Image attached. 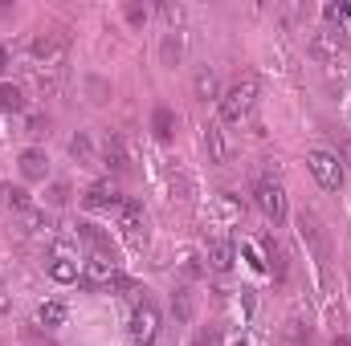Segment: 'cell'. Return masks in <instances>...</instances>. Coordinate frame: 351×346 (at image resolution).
Returning <instances> with one entry per match:
<instances>
[{
  "instance_id": "6da1fadb",
  "label": "cell",
  "mask_w": 351,
  "mask_h": 346,
  "mask_svg": "<svg viewBox=\"0 0 351 346\" xmlns=\"http://www.w3.org/2000/svg\"><path fill=\"white\" fill-rule=\"evenodd\" d=\"M258 78L254 74H245L241 82H233V86L225 90V98H221V122H229V127H241L250 114H254V106H258Z\"/></svg>"
},
{
  "instance_id": "7a4b0ae2",
  "label": "cell",
  "mask_w": 351,
  "mask_h": 346,
  "mask_svg": "<svg viewBox=\"0 0 351 346\" xmlns=\"http://www.w3.org/2000/svg\"><path fill=\"white\" fill-rule=\"evenodd\" d=\"M82 289H131V281L119 273V257L114 253H90L82 261Z\"/></svg>"
},
{
  "instance_id": "3957f363",
  "label": "cell",
  "mask_w": 351,
  "mask_h": 346,
  "mask_svg": "<svg viewBox=\"0 0 351 346\" xmlns=\"http://www.w3.org/2000/svg\"><path fill=\"white\" fill-rule=\"evenodd\" d=\"M127 338L135 346H152L160 338V310L152 297H139L135 310H131V322H127Z\"/></svg>"
},
{
  "instance_id": "277c9868",
  "label": "cell",
  "mask_w": 351,
  "mask_h": 346,
  "mask_svg": "<svg viewBox=\"0 0 351 346\" xmlns=\"http://www.w3.org/2000/svg\"><path fill=\"white\" fill-rule=\"evenodd\" d=\"M254 204H258V212H262L265 220L278 228L282 220H286V187H282V179H258V187H254Z\"/></svg>"
},
{
  "instance_id": "5b68a950",
  "label": "cell",
  "mask_w": 351,
  "mask_h": 346,
  "mask_svg": "<svg viewBox=\"0 0 351 346\" xmlns=\"http://www.w3.org/2000/svg\"><path fill=\"white\" fill-rule=\"evenodd\" d=\"M45 273L58 281V285H74L82 277V265H78V253L70 241H53V253L45 261Z\"/></svg>"
},
{
  "instance_id": "8992f818",
  "label": "cell",
  "mask_w": 351,
  "mask_h": 346,
  "mask_svg": "<svg viewBox=\"0 0 351 346\" xmlns=\"http://www.w3.org/2000/svg\"><path fill=\"white\" fill-rule=\"evenodd\" d=\"M114 216H119V228H123L127 245H131V249H147L152 232H147V216H143V204H135V200H123V208H119Z\"/></svg>"
},
{
  "instance_id": "52a82bcc",
  "label": "cell",
  "mask_w": 351,
  "mask_h": 346,
  "mask_svg": "<svg viewBox=\"0 0 351 346\" xmlns=\"http://www.w3.org/2000/svg\"><path fill=\"white\" fill-rule=\"evenodd\" d=\"M306 168H311L315 183L323 191H339L343 187V163H339V155H331V151H306Z\"/></svg>"
},
{
  "instance_id": "ba28073f",
  "label": "cell",
  "mask_w": 351,
  "mask_h": 346,
  "mask_svg": "<svg viewBox=\"0 0 351 346\" xmlns=\"http://www.w3.org/2000/svg\"><path fill=\"white\" fill-rule=\"evenodd\" d=\"M29 57L45 70H62V57H66V37L62 33H37L33 45H29Z\"/></svg>"
},
{
  "instance_id": "9c48e42d",
  "label": "cell",
  "mask_w": 351,
  "mask_h": 346,
  "mask_svg": "<svg viewBox=\"0 0 351 346\" xmlns=\"http://www.w3.org/2000/svg\"><path fill=\"white\" fill-rule=\"evenodd\" d=\"M298 232H302V241L315 249L319 269H327V261H331V245H327V237H323V228H319V220H315L311 212H302V216H298Z\"/></svg>"
},
{
  "instance_id": "30bf717a",
  "label": "cell",
  "mask_w": 351,
  "mask_h": 346,
  "mask_svg": "<svg viewBox=\"0 0 351 346\" xmlns=\"http://www.w3.org/2000/svg\"><path fill=\"white\" fill-rule=\"evenodd\" d=\"M102 163L110 168L114 175H127L131 172V151H127V139L123 135H106V143H102Z\"/></svg>"
},
{
  "instance_id": "8fae6325",
  "label": "cell",
  "mask_w": 351,
  "mask_h": 346,
  "mask_svg": "<svg viewBox=\"0 0 351 346\" xmlns=\"http://www.w3.org/2000/svg\"><path fill=\"white\" fill-rule=\"evenodd\" d=\"M348 49H351V33H343V29H339V33L331 29V33H315V37H311V53H315V57H339V53H348Z\"/></svg>"
},
{
  "instance_id": "7c38bea8",
  "label": "cell",
  "mask_w": 351,
  "mask_h": 346,
  "mask_svg": "<svg viewBox=\"0 0 351 346\" xmlns=\"http://www.w3.org/2000/svg\"><path fill=\"white\" fill-rule=\"evenodd\" d=\"M200 143H204V155H208V163H229V139H225V127L221 122H208L204 127V135H200Z\"/></svg>"
},
{
  "instance_id": "4fadbf2b",
  "label": "cell",
  "mask_w": 351,
  "mask_h": 346,
  "mask_svg": "<svg viewBox=\"0 0 351 346\" xmlns=\"http://www.w3.org/2000/svg\"><path fill=\"white\" fill-rule=\"evenodd\" d=\"M16 168H21V175H25L29 183H45V175H49V155H45L41 147H25L21 159H16Z\"/></svg>"
},
{
  "instance_id": "5bb4252c",
  "label": "cell",
  "mask_w": 351,
  "mask_h": 346,
  "mask_svg": "<svg viewBox=\"0 0 351 346\" xmlns=\"http://www.w3.org/2000/svg\"><path fill=\"white\" fill-rule=\"evenodd\" d=\"M82 204H86V208H106V212H119V208H123V196H119V187H114L110 179H98L86 196H82Z\"/></svg>"
},
{
  "instance_id": "9a60e30c",
  "label": "cell",
  "mask_w": 351,
  "mask_h": 346,
  "mask_svg": "<svg viewBox=\"0 0 351 346\" xmlns=\"http://www.w3.org/2000/svg\"><path fill=\"white\" fill-rule=\"evenodd\" d=\"M233 241H225V237H217V241H208V249H204V261H208V269L213 273H229L233 269Z\"/></svg>"
},
{
  "instance_id": "2e32d148",
  "label": "cell",
  "mask_w": 351,
  "mask_h": 346,
  "mask_svg": "<svg viewBox=\"0 0 351 346\" xmlns=\"http://www.w3.org/2000/svg\"><path fill=\"white\" fill-rule=\"evenodd\" d=\"M172 318L180 326H188L192 318H196V289L192 285H176L172 293Z\"/></svg>"
},
{
  "instance_id": "e0dca14e",
  "label": "cell",
  "mask_w": 351,
  "mask_h": 346,
  "mask_svg": "<svg viewBox=\"0 0 351 346\" xmlns=\"http://www.w3.org/2000/svg\"><path fill=\"white\" fill-rule=\"evenodd\" d=\"M265 253H269V265H265V269L274 273L278 285H286V281H290V253H286L274 237H265Z\"/></svg>"
},
{
  "instance_id": "ac0fdd59",
  "label": "cell",
  "mask_w": 351,
  "mask_h": 346,
  "mask_svg": "<svg viewBox=\"0 0 351 346\" xmlns=\"http://www.w3.org/2000/svg\"><path fill=\"white\" fill-rule=\"evenodd\" d=\"M192 90H196V98H200V102L217 98V94H221V78H217V70H213V66H200V70H196V78H192Z\"/></svg>"
},
{
  "instance_id": "d6986e66",
  "label": "cell",
  "mask_w": 351,
  "mask_h": 346,
  "mask_svg": "<svg viewBox=\"0 0 351 346\" xmlns=\"http://www.w3.org/2000/svg\"><path fill=\"white\" fill-rule=\"evenodd\" d=\"M180 57H184V33H180V29H168V33H164V45H160V62H164L168 70H176Z\"/></svg>"
},
{
  "instance_id": "ffe728a7",
  "label": "cell",
  "mask_w": 351,
  "mask_h": 346,
  "mask_svg": "<svg viewBox=\"0 0 351 346\" xmlns=\"http://www.w3.org/2000/svg\"><path fill=\"white\" fill-rule=\"evenodd\" d=\"M66 314H70V310H66L62 302H41V306H37V326H45V330H58V326L66 322Z\"/></svg>"
},
{
  "instance_id": "44dd1931",
  "label": "cell",
  "mask_w": 351,
  "mask_h": 346,
  "mask_svg": "<svg viewBox=\"0 0 351 346\" xmlns=\"http://www.w3.org/2000/svg\"><path fill=\"white\" fill-rule=\"evenodd\" d=\"M176 110L172 106H156V114H152V131H156V139H172L176 135Z\"/></svg>"
},
{
  "instance_id": "7402d4cb",
  "label": "cell",
  "mask_w": 351,
  "mask_h": 346,
  "mask_svg": "<svg viewBox=\"0 0 351 346\" xmlns=\"http://www.w3.org/2000/svg\"><path fill=\"white\" fill-rule=\"evenodd\" d=\"M78 237L90 245V253H114V249H110V237H106L98 224H78Z\"/></svg>"
},
{
  "instance_id": "603a6c76",
  "label": "cell",
  "mask_w": 351,
  "mask_h": 346,
  "mask_svg": "<svg viewBox=\"0 0 351 346\" xmlns=\"http://www.w3.org/2000/svg\"><path fill=\"white\" fill-rule=\"evenodd\" d=\"M70 155L82 163V168H94V143H90V135L86 131H78L74 139H70Z\"/></svg>"
},
{
  "instance_id": "cb8c5ba5",
  "label": "cell",
  "mask_w": 351,
  "mask_h": 346,
  "mask_svg": "<svg viewBox=\"0 0 351 346\" xmlns=\"http://www.w3.org/2000/svg\"><path fill=\"white\" fill-rule=\"evenodd\" d=\"M4 208H12V212H33V196L25 191V187H4Z\"/></svg>"
},
{
  "instance_id": "d4e9b609",
  "label": "cell",
  "mask_w": 351,
  "mask_h": 346,
  "mask_svg": "<svg viewBox=\"0 0 351 346\" xmlns=\"http://www.w3.org/2000/svg\"><path fill=\"white\" fill-rule=\"evenodd\" d=\"M311 343V326H302V318L286 322V346H306Z\"/></svg>"
},
{
  "instance_id": "484cf974",
  "label": "cell",
  "mask_w": 351,
  "mask_h": 346,
  "mask_svg": "<svg viewBox=\"0 0 351 346\" xmlns=\"http://www.w3.org/2000/svg\"><path fill=\"white\" fill-rule=\"evenodd\" d=\"M0 110H25V94L16 86H0Z\"/></svg>"
},
{
  "instance_id": "4316f807",
  "label": "cell",
  "mask_w": 351,
  "mask_h": 346,
  "mask_svg": "<svg viewBox=\"0 0 351 346\" xmlns=\"http://www.w3.org/2000/svg\"><path fill=\"white\" fill-rule=\"evenodd\" d=\"M45 204H49V208H66V204H70V183H62V179H58V183L49 187Z\"/></svg>"
},
{
  "instance_id": "83f0119b",
  "label": "cell",
  "mask_w": 351,
  "mask_h": 346,
  "mask_svg": "<svg viewBox=\"0 0 351 346\" xmlns=\"http://www.w3.org/2000/svg\"><path fill=\"white\" fill-rule=\"evenodd\" d=\"M160 16H164L172 29H180V21H184V8H180V4H172V0H164V4H160Z\"/></svg>"
},
{
  "instance_id": "f1b7e54d",
  "label": "cell",
  "mask_w": 351,
  "mask_h": 346,
  "mask_svg": "<svg viewBox=\"0 0 351 346\" xmlns=\"http://www.w3.org/2000/svg\"><path fill=\"white\" fill-rule=\"evenodd\" d=\"M192 346H221V330H217V326H204V330L192 338Z\"/></svg>"
},
{
  "instance_id": "f546056e",
  "label": "cell",
  "mask_w": 351,
  "mask_h": 346,
  "mask_svg": "<svg viewBox=\"0 0 351 346\" xmlns=\"http://www.w3.org/2000/svg\"><path fill=\"white\" fill-rule=\"evenodd\" d=\"M45 131H49V118H45V114H33V118H29V135H33V139H41Z\"/></svg>"
},
{
  "instance_id": "4dcf8cb0",
  "label": "cell",
  "mask_w": 351,
  "mask_h": 346,
  "mask_svg": "<svg viewBox=\"0 0 351 346\" xmlns=\"http://www.w3.org/2000/svg\"><path fill=\"white\" fill-rule=\"evenodd\" d=\"M123 12H127V21H131V25H143V21H147V8H143V4H127Z\"/></svg>"
},
{
  "instance_id": "1f68e13d",
  "label": "cell",
  "mask_w": 351,
  "mask_h": 346,
  "mask_svg": "<svg viewBox=\"0 0 351 346\" xmlns=\"http://www.w3.org/2000/svg\"><path fill=\"white\" fill-rule=\"evenodd\" d=\"M331 346H351V334H339V338H335Z\"/></svg>"
},
{
  "instance_id": "d6a6232c",
  "label": "cell",
  "mask_w": 351,
  "mask_h": 346,
  "mask_svg": "<svg viewBox=\"0 0 351 346\" xmlns=\"http://www.w3.org/2000/svg\"><path fill=\"white\" fill-rule=\"evenodd\" d=\"M4 66H8V53H4V49H0V74H4Z\"/></svg>"
},
{
  "instance_id": "836d02e7",
  "label": "cell",
  "mask_w": 351,
  "mask_h": 346,
  "mask_svg": "<svg viewBox=\"0 0 351 346\" xmlns=\"http://www.w3.org/2000/svg\"><path fill=\"white\" fill-rule=\"evenodd\" d=\"M4 187H8V183H0V208H4Z\"/></svg>"
},
{
  "instance_id": "e575fe53",
  "label": "cell",
  "mask_w": 351,
  "mask_h": 346,
  "mask_svg": "<svg viewBox=\"0 0 351 346\" xmlns=\"http://www.w3.org/2000/svg\"><path fill=\"white\" fill-rule=\"evenodd\" d=\"M348 163H351V139H348Z\"/></svg>"
}]
</instances>
